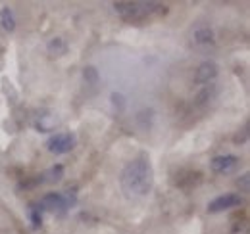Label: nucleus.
<instances>
[{
	"label": "nucleus",
	"mask_w": 250,
	"mask_h": 234,
	"mask_svg": "<svg viewBox=\"0 0 250 234\" xmlns=\"http://www.w3.org/2000/svg\"><path fill=\"white\" fill-rule=\"evenodd\" d=\"M75 204V196H71L69 192H50L41 200V209H48V211H58L62 213L65 209H69Z\"/></svg>",
	"instance_id": "obj_3"
},
{
	"label": "nucleus",
	"mask_w": 250,
	"mask_h": 234,
	"mask_svg": "<svg viewBox=\"0 0 250 234\" xmlns=\"http://www.w3.org/2000/svg\"><path fill=\"white\" fill-rule=\"evenodd\" d=\"M83 77H85V81H87L89 85H93V87H96V85H98V81H100L98 71H96V67H93V65H89V67H85V69H83Z\"/></svg>",
	"instance_id": "obj_13"
},
{
	"label": "nucleus",
	"mask_w": 250,
	"mask_h": 234,
	"mask_svg": "<svg viewBox=\"0 0 250 234\" xmlns=\"http://www.w3.org/2000/svg\"><path fill=\"white\" fill-rule=\"evenodd\" d=\"M73 148H75V136L71 133H58V135L50 136L46 142V150L50 154H56V156L69 154Z\"/></svg>",
	"instance_id": "obj_4"
},
{
	"label": "nucleus",
	"mask_w": 250,
	"mask_h": 234,
	"mask_svg": "<svg viewBox=\"0 0 250 234\" xmlns=\"http://www.w3.org/2000/svg\"><path fill=\"white\" fill-rule=\"evenodd\" d=\"M192 44L198 48H210L216 44V31L210 25H198L192 31Z\"/></svg>",
	"instance_id": "obj_7"
},
{
	"label": "nucleus",
	"mask_w": 250,
	"mask_h": 234,
	"mask_svg": "<svg viewBox=\"0 0 250 234\" xmlns=\"http://www.w3.org/2000/svg\"><path fill=\"white\" fill-rule=\"evenodd\" d=\"M237 165H239V157L233 156V154L216 156V157L210 161V169H212L214 173H219V175H223V173H231L233 169H237Z\"/></svg>",
	"instance_id": "obj_8"
},
{
	"label": "nucleus",
	"mask_w": 250,
	"mask_h": 234,
	"mask_svg": "<svg viewBox=\"0 0 250 234\" xmlns=\"http://www.w3.org/2000/svg\"><path fill=\"white\" fill-rule=\"evenodd\" d=\"M218 73H219L218 63L212 61V59H206V61H202V63L196 67V71H194V83H196V85H202V87L212 85V83L216 81Z\"/></svg>",
	"instance_id": "obj_5"
},
{
	"label": "nucleus",
	"mask_w": 250,
	"mask_h": 234,
	"mask_svg": "<svg viewBox=\"0 0 250 234\" xmlns=\"http://www.w3.org/2000/svg\"><path fill=\"white\" fill-rule=\"evenodd\" d=\"M216 94H218V87H216V83L206 85V87H202V90L194 96V104H196V106H206L210 100H214V98H216Z\"/></svg>",
	"instance_id": "obj_9"
},
{
	"label": "nucleus",
	"mask_w": 250,
	"mask_h": 234,
	"mask_svg": "<svg viewBox=\"0 0 250 234\" xmlns=\"http://www.w3.org/2000/svg\"><path fill=\"white\" fill-rule=\"evenodd\" d=\"M249 182H250V175H249V173H245V175H243L241 178H239V180H237V186H239V190L247 194V192H249Z\"/></svg>",
	"instance_id": "obj_14"
},
{
	"label": "nucleus",
	"mask_w": 250,
	"mask_h": 234,
	"mask_svg": "<svg viewBox=\"0 0 250 234\" xmlns=\"http://www.w3.org/2000/svg\"><path fill=\"white\" fill-rule=\"evenodd\" d=\"M31 219H33V225H35V227H39V225H41V207H35V205H33Z\"/></svg>",
	"instance_id": "obj_15"
},
{
	"label": "nucleus",
	"mask_w": 250,
	"mask_h": 234,
	"mask_svg": "<svg viewBox=\"0 0 250 234\" xmlns=\"http://www.w3.org/2000/svg\"><path fill=\"white\" fill-rule=\"evenodd\" d=\"M42 176H48L44 182H56V180H60L63 176V165H54V167H50Z\"/></svg>",
	"instance_id": "obj_12"
},
{
	"label": "nucleus",
	"mask_w": 250,
	"mask_h": 234,
	"mask_svg": "<svg viewBox=\"0 0 250 234\" xmlns=\"http://www.w3.org/2000/svg\"><path fill=\"white\" fill-rule=\"evenodd\" d=\"M116 14L125 21H146L150 18H156L167 12L166 4L160 2H146V0H122L114 2Z\"/></svg>",
	"instance_id": "obj_2"
},
{
	"label": "nucleus",
	"mask_w": 250,
	"mask_h": 234,
	"mask_svg": "<svg viewBox=\"0 0 250 234\" xmlns=\"http://www.w3.org/2000/svg\"><path fill=\"white\" fill-rule=\"evenodd\" d=\"M120 186L129 200H139L150 194L154 186V169L146 154L137 156L125 165L120 175Z\"/></svg>",
	"instance_id": "obj_1"
},
{
	"label": "nucleus",
	"mask_w": 250,
	"mask_h": 234,
	"mask_svg": "<svg viewBox=\"0 0 250 234\" xmlns=\"http://www.w3.org/2000/svg\"><path fill=\"white\" fill-rule=\"evenodd\" d=\"M46 50H48V54H52V56H62V54L67 52V44H65V40H63L62 37H54V39L48 40Z\"/></svg>",
	"instance_id": "obj_11"
},
{
	"label": "nucleus",
	"mask_w": 250,
	"mask_h": 234,
	"mask_svg": "<svg viewBox=\"0 0 250 234\" xmlns=\"http://www.w3.org/2000/svg\"><path fill=\"white\" fill-rule=\"evenodd\" d=\"M239 205H243L241 194H223V196H218L216 200L210 202L208 211L210 213H219V211H227V209H233V207H239Z\"/></svg>",
	"instance_id": "obj_6"
},
{
	"label": "nucleus",
	"mask_w": 250,
	"mask_h": 234,
	"mask_svg": "<svg viewBox=\"0 0 250 234\" xmlns=\"http://www.w3.org/2000/svg\"><path fill=\"white\" fill-rule=\"evenodd\" d=\"M0 25H2V29L8 31V33H12V31L16 29V16H14V12L10 10V8H2L0 10Z\"/></svg>",
	"instance_id": "obj_10"
},
{
	"label": "nucleus",
	"mask_w": 250,
	"mask_h": 234,
	"mask_svg": "<svg viewBox=\"0 0 250 234\" xmlns=\"http://www.w3.org/2000/svg\"><path fill=\"white\" fill-rule=\"evenodd\" d=\"M112 102H114V106H120V110H124L125 108V98L122 94H112Z\"/></svg>",
	"instance_id": "obj_16"
}]
</instances>
